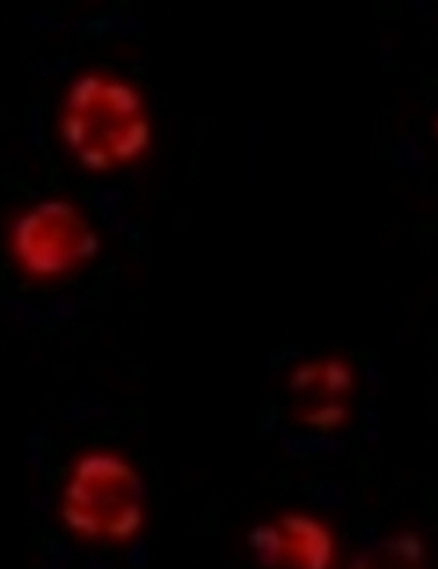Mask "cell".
Returning <instances> with one entry per match:
<instances>
[{"instance_id": "1", "label": "cell", "mask_w": 438, "mask_h": 569, "mask_svg": "<svg viewBox=\"0 0 438 569\" xmlns=\"http://www.w3.org/2000/svg\"><path fill=\"white\" fill-rule=\"evenodd\" d=\"M62 133L79 164L118 170L148 151L152 129L146 102L130 83L90 73L73 82L64 101Z\"/></svg>"}, {"instance_id": "2", "label": "cell", "mask_w": 438, "mask_h": 569, "mask_svg": "<svg viewBox=\"0 0 438 569\" xmlns=\"http://www.w3.org/2000/svg\"><path fill=\"white\" fill-rule=\"evenodd\" d=\"M62 511L69 529L82 538L126 542L146 520L141 479L122 457L91 452L69 476Z\"/></svg>"}, {"instance_id": "3", "label": "cell", "mask_w": 438, "mask_h": 569, "mask_svg": "<svg viewBox=\"0 0 438 569\" xmlns=\"http://www.w3.org/2000/svg\"><path fill=\"white\" fill-rule=\"evenodd\" d=\"M12 246L28 272L54 278L91 260L98 250V238L73 204L46 200L18 219Z\"/></svg>"}, {"instance_id": "4", "label": "cell", "mask_w": 438, "mask_h": 569, "mask_svg": "<svg viewBox=\"0 0 438 569\" xmlns=\"http://www.w3.org/2000/svg\"><path fill=\"white\" fill-rule=\"evenodd\" d=\"M251 550L268 569H335L338 543L326 522L292 512L251 533Z\"/></svg>"}, {"instance_id": "5", "label": "cell", "mask_w": 438, "mask_h": 569, "mask_svg": "<svg viewBox=\"0 0 438 569\" xmlns=\"http://www.w3.org/2000/svg\"><path fill=\"white\" fill-rule=\"evenodd\" d=\"M291 382L297 415L306 427L328 432L348 421L356 376L342 359L323 358L302 363L293 372Z\"/></svg>"}, {"instance_id": "6", "label": "cell", "mask_w": 438, "mask_h": 569, "mask_svg": "<svg viewBox=\"0 0 438 569\" xmlns=\"http://www.w3.org/2000/svg\"><path fill=\"white\" fill-rule=\"evenodd\" d=\"M348 569H431L426 540L414 531H396L368 545Z\"/></svg>"}]
</instances>
